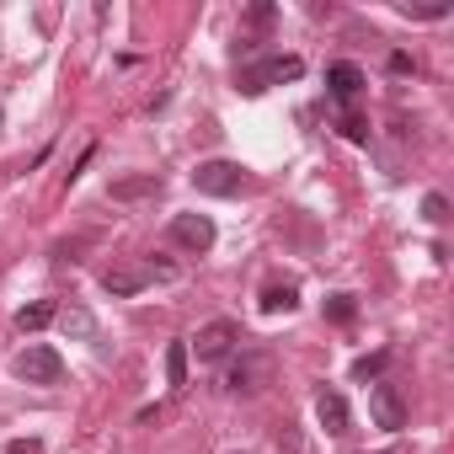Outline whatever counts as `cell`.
Instances as JSON below:
<instances>
[{
	"instance_id": "6da1fadb",
	"label": "cell",
	"mask_w": 454,
	"mask_h": 454,
	"mask_svg": "<svg viewBox=\"0 0 454 454\" xmlns=\"http://www.w3.org/2000/svg\"><path fill=\"white\" fill-rule=\"evenodd\" d=\"M241 342V326L236 321H208L198 326V337L187 342V353H198V364H219V358H231Z\"/></svg>"
},
{
	"instance_id": "7a4b0ae2",
	"label": "cell",
	"mask_w": 454,
	"mask_h": 454,
	"mask_svg": "<svg viewBox=\"0 0 454 454\" xmlns=\"http://www.w3.org/2000/svg\"><path fill=\"white\" fill-rule=\"evenodd\" d=\"M12 369H17L27 385H59V380H65V358H59L49 342H33V348H22Z\"/></svg>"
},
{
	"instance_id": "3957f363",
	"label": "cell",
	"mask_w": 454,
	"mask_h": 454,
	"mask_svg": "<svg viewBox=\"0 0 454 454\" xmlns=\"http://www.w3.org/2000/svg\"><path fill=\"white\" fill-rule=\"evenodd\" d=\"M192 187L208 192V198H236V192L247 187V171H241L236 160H203V166L192 171Z\"/></svg>"
},
{
	"instance_id": "277c9868",
	"label": "cell",
	"mask_w": 454,
	"mask_h": 454,
	"mask_svg": "<svg viewBox=\"0 0 454 454\" xmlns=\"http://www.w3.org/2000/svg\"><path fill=\"white\" fill-rule=\"evenodd\" d=\"M300 75H305L300 54H273V59H262L241 75V91H268V86H284V81H300Z\"/></svg>"
},
{
	"instance_id": "5b68a950",
	"label": "cell",
	"mask_w": 454,
	"mask_h": 454,
	"mask_svg": "<svg viewBox=\"0 0 454 454\" xmlns=\"http://www.w3.org/2000/svg\"><path fill=\"white\" fill-rule=\"evenodd\" d=\"M268 380H273V358L268 353H241L231 364V374H224V390L231 395H257Z\"/></svg>"
},
{
	"instance_id": "8992f818",
	"label": "cell",
	"mask_w": 454,
	"mask_h": 454,
	"mask_svg": "<svg viewBox=\"0 0 454 454\" xmlns=\"http://www.w3.org/2000/svg\"><path fill=\"white\" fill-rule=\"evenodd\" d=\"M369 417L385 433H401L406 427V401L395 395V385H369Z\"/></svg>"
},
{
	"instance_id": "52a82bcc",
	"label": "cell",
	"mask_w": 454,
	"mask_h": 454,
	"mask_svg": "<svg viewBox=\"0 0 454 454\" xmlns=\"http://www.w3.org/2000/svg\"><path fill=\"white\" fill-rule=\"evenodd\" d=\"M171 241L187 252H208L214 247V219L208 214H176L171 219Z\"/></svg>"
},
{
	"instance_id": "ba28073f",
	"label": "cell",
	"mask_w": 454,
	"mask_h": 454,
	"mask_svg": "<svg viewBox=\"0 0 454 454\" xmlns=\"http://www.w3.org/2000/svg\"><path fill=\"white\" fill-rule=\"evenodd\" d=\"M316 417H321V427H326L332 438H342V433L353 427V411H348V401H342L337 390H321V395H316Z\"/></svg>"
},
{
	"instance_id": "9c48e42d",
	"label": "cell",
	"mask_w": 454,
	"mask_h": 454,
	"mask_svg": "<svg viewBox=\"0 0 454 454\" xmlns=\"http://www.w3.org/2000/svg\"><path fill=\"white\" fill-rule=\"evenodd\" d=\"M150 284V268H107L102 273V289L113 294V300H129V294H139Z\"/></svg>"
},
{
	"instance_id": "30bf717a",
	"label": "cell",
	"mask_w": 454,
	"mask_h": 454,
	"mask_svg": "<svg viewBox=\"0 0 454 454\" xmlns=\"http://www.w3.org/2000/svg\"><path fill=\"white\" fill-rule=\"evenodd\" d=\"M326 86H332V97H337V102H353V97L364 91V70L342 59V65H332V70H326Z\"/></svg>"
},
{
	"instance_id": "8fae6325",
	"label": "cell",
	"mask_w": 454,
	"mask_h": 454,
	"mask_svg": "<svg viewBox=\"0 0 454 454\" xmlns=\"http://www.w3.org/2000/svg\"><path fill=\"white\" fill-rule=\"evenodd\" d=\"M134 198H160V176H123L113 182V203H134Z\"/></svg>"
},
{
	"instance_id": "7c38bea8",
	"label": "cell",
	"mask_w": 454,
	"mask_h": 454,
	"mask_svg": "<svg viewBox=\"0 0 454 454\" xmlns=\"http://www.w3.org/2000/svg\"><path fill=\"white\" fill-rule=\"evenodd\" d=\"M54 316H59V310H54V300H33V305H22V310H17V326H22V332H43Z\"/></svg>"
},
{
	"instance_id": "4fadbf2b",
	"label": "cell",
	"mask_w": 454,
	"mask_h": 454,
	"mask_svg": "<svg viewBox=\"0 0 454 454\" xmlns=\"http://www.w3.org/2000/svg\"><path fill=\"white\" fill-rule=\"evenodd\" d=\"M187 358H192L187 342H171V348H166V385H171V390L187 385Z\"/></svg>"
},
{
	"instance_id": "5bb4252c",
	"label": "cell",
	"mask_w": 454,
	"mask_h": 454,
	"mask_svg": "<svg viewBox=\"0 0 454 454\" xmlns=\"http://www.w3.org/2000/svg\"><path fill=\"white\" fill-rule=\"evenodd\" d=\"M294 305H300V294H294L289 284H284V289H268V294H262V310H268V316H278V310H294Z\"/></svg>"
},
{
	"instance_id": "9a60e30c",
	"label": "cell",
	"mask_w": 454,
	"mask_h": 454,
	"mask_svg": "<svg viewBox=\"0 0 454 454\" xmlns=\"http://www.w3.org/2000/svg\"><path fill=\"white\" fill-rule=\"evenodd\" d=\"M358 316V305H353V294H332L326 300V321H337V326H348Z\"/></svg>"
},
{
	"instance_id": "2e32d148",
	"label": "cell",
	"mask_w": 454,
	"mask_h": 454,
	"mask_svg": "<svg viewBox=\"0 0 454 454\" xmlns=\"http://www.w3.org/2000/svg\"><path fill=\"white\" fill-rule=\"evenodd\" d=\"M422 219H427V224H443V219H449V198H443V192H427V198H422Z\"/></svg>"
},
{
	"instance_id": "e0dca14e",
	"label": "cell",
	"mask_w": 454,
	"mask_h": 454,
	"mask_svg": "<svg viewBox=\"0 0 454 454\" xmlns=\"http://www.w3.org/2000/svg\"><path fill=\"white\" fill-rule=\"evenodd\" d=\"M380 369H385V353H369V358H358V364H353V380H374Z\"/></svg>"
},
{
	"instance_id": "ac0fdd59",
	"label": "cell",
	"mask_w": 454,
	"mask_h": 454,
	"mask_svg": "<svg viewBox=\"0 0 454 454\" xmlns=\"http://www.w3.org/2000/svg\"><path fill=\"white\" fill-rule=\"evenodd\" d=\"M342 134H348L353 145H364V139H369V123H364L358 113H348V118H342Z\"/></svg>"
},
{
	"instance_id": "d6986e66",
	"label": "cell",
	"mask_w": 454,
	"mask_h": 454,
	"mask_svg": "<svg viewBox=\"0 0 454 454\" xmlns=\"http://www.w3.org/2000/svg\"><path fill=\"white\" fill-rule=\"evenodd\" d=\"M406 17H449V6H443V0H438V6H401Z\"/></svg>"
},
{
	"instance_id": "ffe728a7",
	"label": "cell",
	"mask_w": 454,
	"mask_h": 454,
	"mask_svg": "<svg viewBox=\"0 0 454 454\" xmlns=\"http://www.w3.org/2000/svg\"><path fill=\"white\" fill-rule=\"evenodd\" d=\"M247 22H252V27H268V22H273V6H252Z\"/></svg>"
},
{
	"instance_id": "44dd1931",
	"label": "cell",
	"mask_w": 454,
	"mask_h": 454,
	"mask_svg": "<svg viewBox=\"0 0 454 454\" xmlns=\"http://www.w3.org/2000/svg\"><path fill=\"white\" fill-rule=\"evenodd\" d=\"M6 454H43V443H38V438H17Z\"/></svg>"
}]
</instances>
